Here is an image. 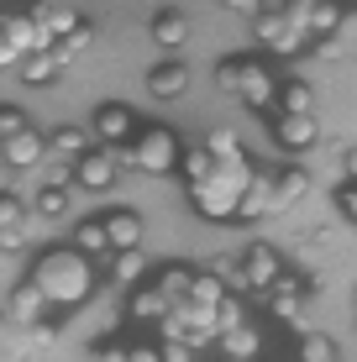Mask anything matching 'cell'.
<instances>
[{
  "mask_svg": "<svg viewBox=\"0 0 357 362\" xmlns=\"http://www.w3.org/2000/svg\"><path fill=\"white\" fill-rule=\"evenodd\" d=\"M27 284H32V289H42L47 305L74 310V305H84V299L95 294V263L84 252H74V247H53V252H42L32 263Z\"/></svg>",
  "mask_w": 357,
  "mask_h": 362,
  "instance_id": "obj_1",
  "label": "cell"
},
{
  "mask_svg": "<svg viewBox=\"0 0 357 362\" xmlns=\"http://www.w3.org/2000/svg\"><path fill=\"white\" fill-rule=\"evenodd\" d=\"M247 189H252V168H216L205 184L189 189V205L200 210L205 221H237Z\"/></svg>",
  "mask_w": 357,
  "mask_h": 362,
  "instance_id": "obj_2",
  "label": "cell"
},
{
  "mask_svg": "<svg viewBox=\"0 0 357 362\" xmlns=\"http://www.w3.org/2000/svg\"><path fill=\"white\" fill-rule=\"evenodd\" d=\"M252 21H257L252 37H257L263 47H274V53H300V47L310 42V32H305L300 21L289 16V6H263Z\"/></svg>",
  "mask_w": 357,
  "mask_h": 362,
  "instance_id": "obj_3",
  "label": "cell"
},
{
  "mask_svg": "<svg viewBox=\"0 0 357 362\" xmlns=\"http://www.w3.org/2000/svg\"><path fill=\"white\" fill-rule=\"evenodd\" d=\"M131 153H137V168L142 173H174L179 163H184V142L168 127H147L142 136H137V147H131Z\"/></svg>",
  "mask_w": 357,
  "mask_h": 362,
  "instance_id": "obj_4",
  "label": "cell"
},
{
  "mask_svg": "<svg viewBox=\"0 0 357 362\" xmlns=\"http://www.w3.org/2000/svg\"><path fill=\"white\" fill-rule=\"evenodd\" d=\"M0 32H6L11 53L16 58H37V53H53V37L37 27L32 11H6V21H0Z\"/></svg>",
  "mask_w": 357,
  "mask_h": 362,
  "instance_id": "obj_5",
  "label": "cell"
},
{
  "mask_svg": "<svg viewBox=\"0 0 357 362\" xmlns=\"http://www.w3.org/2000/svg\"><path fill=\"white\" fill-rule=\"evenodd\" d=\"M237 263H242V273H247V284H252L257 294H268V289H274L279 279H284V257H279V252H274L268 242H252L247 252L237 257Z\"/></svg>",
  "mask_w": 357,
  "mask_h": 362,
  "instance_id": "obj_6",
  "label": "cell"
},
{
  "mask_svg": "<svg viewBox=\"0 0 357 362\" xmlns=\"http://www.w3.org/2000/svg\"><path fill=\"white\" fill-rule=\"evenodd\" d=\"M237 95L247 100L252 110H274V105H279V84H274V74H268L263 64H252V58H242V79H237Z\"/></svg>",
  "mask_w": 357,
  "mask_h": 362,
  "instance_id": "obj_7",
  "label": "cell"
},
{
  "mask_svg": "<svg viewBox=\"0 0 357 362\" xmlns=\"http://www.w3.org/2000/svg\"><path fill=\"white\" fill-rule=\"evenodd\" d=\"M42 158H53V147H47V136H37V132H21V136H11V142L0 147V163L16 168V173L42 168Z\"/></svg>",
  "mask_w": 357,
  "mask_h": 362,
  "instance_id": "obj_8",
  "label": "cell"
},
{
  "mask_svg": "<svg viewBox=\"0 0 357 362\" xmlns=\"http://www.w3.org/2000/svg\"><path fill=\"white\" fill-rule=\"evenodd\" d=\"M131 132H137V116H131L127 105H100V116H95V127H90V136L100 147H127Z\"/></svg>",
  "mask_w": 357,
  "mask_h": 362,
  "instance_id": "obj_9",
  "label": "cell"
},
{
  "mask_svg": "<svg viewBox=\"0 0 357 362\" xmlns=\"http://www.w3.org/2000/svg\"><path fill=\"white\" fill-rule=\"evenodd\" d=\"M47 310H53V305H47L42 289H32V284H16V289H11V299H6V320H11V326H27V331L42 326Z\"/></svg>",
  "mask_w": 357,
  "mask_h": 362,
  "instance_id": "obj_10",
  "label": "cell"
},
{
  "mask_svg": "<svg viewBox=\"0 0 357 362\" xmlns=\"http://www.w3.org/2000/svg\"><path fill=\"white\" fill-rule=\"evenodd\" d=\"M263 216H279V179L274 173H252V189L237 210V221H263Z\"/></svg>",
  "mask_w": 357,
  "mask_h": 362,
  "instance_id": "obj_11",
  "label": "cell"
},
{
  "mask_svg": "<svg viewBox=\"0 0 357 362\" xmlns=\"http://www.w3.org/2000/svg\"><path fill=\"white\" fill-rule=\"evenodd\" d=\"M315 116H274V142L284 153H310L315 147Z\"/></svg>",
  "mask_w": 357,
  "mask_h": 362,
  "instance_id": "obj_12",
  "label": "cell"
},
{
  "mask_svg": "<svg viewBox=\"0 0 357 362\" xmlns=\"http://www.w3.org/2000/svg\"><path fill=\"white\" fill-rule=\"evenodd\" d=\"M32 16H37V27L53 37V47L64 42V37H74V32L84 27V16H79V11H74V6H58V0H53V6H32Z\"/></svg>",
  "mask_w": 357,
  "mask_h": 362,
  "instance_id": "obj_13",
  "label": "cell"
},
{
  "mask_svg": "<svg viewBox=\"0 0 357 362\" xmlns=\"http://www.w3.org/2000/svg\"><path fill=\"white\" fill-rule=\"evenodd\" d=\"M105 231H110V252H142V216L137 210H110Z\"/></svg>",
  "mask_w": 357,
  "mask_h": 362,
  "instance_id": "obj_14",
  "label": "cell"
},
{
  "mask_svg": "<svg viewBox=\"0 0 357 362\" xmlns=\"http://www.w3.org/2000/svg\"><path fill=\"white\" fill-rule=\"evenodd\" d=\"M116 158H110V147H100V153H90L84 163H74V179H79V189H110L116 184Z\"/></svg>",
  "mask_w": 357,
  "mask_h": 362,
  "instance_id": "obj_15",
  "label": "cell"
},
{
  "mask_svg": "<svg viewBox=\"0 0 357 362\" xmlns=\"http://www.w3.org/2000/svg\"><path fill=\"white\" fill-rule=\"evenodd\" d=\"M74 252H84L90 263H110V231H105V221H79L74 226Z\"/></svg>",
  "mask_w": 357,
  "mask_h": 362,
  "instance_id": "obj_16",
  "label": "cell"
},
{
  "mask_svg": "<svg viewBox=\"0 0 357 362\" xmlns=\"http://www.w3.org/2000/svg\"><path fill=\"white\" fill-rule=\"evenodd\" d=\"M194 279H200V273H194V268H184V263H168V268H158L153 289L163 294L168 305H184V299L194 294Z\"/></svg>",
  "mask_w": 357,
  "mask_h": 362,
  "instance_id": "obj_17",
  "label": "cell"
},
{
  "mask_svg": "<svg viewBox=\"0 0 357 362\" xmlns=\"http://www.w3.org/2000/svg\"><path fill=\"white\" fill-rule=\"evenodd\" d=\"M142 273H147V257L142 252H116L105 263V279L116 284V289H131V294L142 289Z\"/></svg>",
  "mask_w": 357,
  "mask_h": 362,
  "instance_id": "obj_18",
  "label": "cell"
},
{
  "mask_svg": "<svg viewBox=\"0 0 357 362\" xmlns=\"http://www.w3.org/2000/svg\"><path fill=\"white\" fill-rule=\"evenodd\" d=\"M127 310H131V320H158V326H163V320L174 315V305H168V299L158 294L153 284H142V289L127 299Z\"/></svg>",
  "mask_w": 357,
  "mask_h": 362,
  "instance_id": "obj_19",
  "label": "cell"
},
{
  "mask_svg": "<svg viewBox=\"0 0 357 362\" xmlns=\"http://www.w3.org/2000/svg\"><path fill=\"white\" fill-rule=\"evenodd\" d=\"M47 147H53V158H64V163H84L90 158V132H79V127H64V132H53L47 136Z\"/></svg>",
  "mask_w": 357,
  "mask_h": 362,
  "instance_id": "obj_20",
  "label": "cell"
},
{
  "mask_svg": "<svg viewBox=\"0 0 357 362\" xmlns=\"http://www.w3.org/2000/svg\"><path fill=\"white\" fill-rule=\"evenodd\" d=\"M147 90H153L158 100H174V95L189 90V69L184 64H158L153 74H147Z\"/></svg>",
  "mask_w": 357,
  "mask_h": 362,
  "instance_id": "obj_21",
  "label": "cell"
},
{
  "mask_svg": "<svg viewBox=\"0 0 357 362\" xmlns=\"http://www.w3.org/2000/svg\"><path fill=\"white\" fill-rule=\"evenodd\" d=\"M279 116H315V95L305 79H284L279 84Z\"/></svg>",
  "mask_w": 357,
  "mask_h": 362,
  "instance_id": "obj_22",
  "label": "cell"
},
{
  "mask_svg": "<svg viewBox=\"0 0 357 362\" xmlns=\"http://www.w3.org/2000/svg\"><path fill=\"white\" fill-rule=\"evenodd\" d=\"M205 153L216 158V168H247V158H242V136H237V132H211V136H205Z\"/></svg>",
  "mask_w": 357,
  "mask_h": 362,
  "instance_id": "obj_23",
  "label": "cell"
},
{
  "mask_svg": "<svg viewBox=\"0 0 357 362\" xmlns=\"http://www.w3.org/2000/svg\"><path fill=\"white\" fill-rule=\"evenodd\" d=\"M153 42L158 47H184L189 42V21H184L179 11H163V16L153 21Z\"/></svg>",
  "mask_w": 357,
  "mask_h": 362,
  "instance_id": "obj_24",
  "label": "cell"
},
{
  "mask_svg": "<svg viewBox=\"0 0 357 362\" xmlns=\"http://www.w3.org/2000/svg\"><path fill=\"white\" fill-rule=\"evenodd\" d=\"M221 357H226V362H252L257 357V331L252 326H242V331H231V336H221Z\"/></svg>",
  "mask_w": 357,
  "mask_h": 362,
  "instance_id": "obj_25",
  "label": "cell"
},
{
  "mask_svg": "<svg viewBox=\"0 0 357 362\" xmlns=\"http://www.w3.org/2000/svg\"><path fill=\"white\" fill-rule=\"evenodd\" d=\"M64 74V58L58 53H37V58H21V79L27 84H53Z\"/></svg>",
  "mask_w": 357,
  "mask_h": 362,
  "instance_id": "obj_26",
  "label": "cell"
},
{
  "mask_svg": "<svg viewBox=\"0 0 357 362\" xmlns=\"http://www.w3.org/2000/svg\"><path fill=\"white\" fill-rule=\"evenodd\" d=\"M226 299H231V289L216 279V273H200V279H194V294H189V305H200V310H221Z\"/></svg>",
  "mask_w": 357,
  "mask_h": 362,
  "instance_id": "obj_27",
  "label": "cell"
},
{
  "mask_svg": "<svg viewBox=\"0 0 357 362\" xmlns=\"http://www.w3.org/2000/svg\"><path fill=\"white\" fill-rule=\"evenodd\" d=\"M310 194V173H300V168H289V173H279V210H289V205H300V199Z\"/></svg>",
  "mask_w": 357,
  "mask_h": 362,
  "instance_id": "obj_28",
  "label": "cell"
},
{
  "mask_svg": "<svg viewBox=\"0 0 357 362\" xmlns=\"http://www.w3.org/2000/svg\"><path fill=\"white\" fill-rule=\"evenodd\" d=\"M179 168H184V179H189V189H194V184H205V179H211V173H216V158L205 153V147H189Z\"/></svg>",
  "mask_w": 357,
  "mask_h": 362,
  "instance_id": "obj_29",
  "label": "cell"
},
{
  "mask_svg": "<svg viewBox=\"0 0 357 362\" xmlns=\"http://www.w3.org/2000/svg\"><path fill=\"white\" fill-rule=\"evenodd\" d=\"M300 362H341L336 357V341H331V336H300Z\"/></svg>",
  "mask_w": 357,
  "mask_h": 362,
  "instance_id": "obj_30",
  "label": "cell"
},
{
  "mask_svg": "<svg viewBox=\"0 0 357 362\" xmlns=\"http://www.w3.org/2000/svg\"><path fill=\"white\" fill-rule=\"evenodd\" d=\"M32 216H37V221H58V216H69V194H58V189H37Z\"/></svg>",
  "mask_w": 357,
  "mask_h": 362,
  "instance_id": "obj_31",
  "label": "cell"
},
{
  "mask_svg": "<svg viewBox=\"0 0 357 362\" xmlns=\"http://www.w3.org/2000/svg\"><path fill=\"white\" fill-rule=\"evenodd\" d=\"M27 226H32V221H27V205L6 189V194H0V231H27Z\"/></svg>",
  "mask_w": 357,
  "mask_h": 362,
  "instance_id": "obj_32",
  "label": "cell"
},
{
  "mask_svg": "<svg viewBox=\"0 0 357 362\" xmlns=\"http://www.w3.org/2000/svg\"><path fill=\"white\" fill-rule=\"evenodd\" d=\"M90 37H95V27H90V21H84V27H79V32H74V37H64V42H58V47H53V53H58V58H64V64H74V58H79V53H84V47H90Z\"/></svg>",
  "mask_w": 357,
  "mask_h": 362,
  "instance_id": "obj_33",
  "label": "cell"
},
{
  "mask_svg": "<svg viewBox=\"0 0 357 362\" xmlns=\"http://www.w3.org/2000/svg\"><path fill=\"white\" fill-rule=\"evenodd\" d=\"M21 132H32L27 116H21L16 105H0V142H11V136H21Z\"/></svg>",
  "mask_w": 357,
  "mask_h": 362,
  "instance_id": "obj_34",
  "label": "cell"
},
{
  "mask_svg": "<svg viewBox=\"0 0 357 362\" xmlns=\"http://www.w3.org/2000/svg\"><path fill=\"white\" fill-rule=\"evenodd\" d=\"M237 79H242V58H226V64L216 69V84H221L226 95H237Z\"/></svg>",
  "mask_w": 357,
  "mask_h": 362,
  "instance_id": "obj_35",
  "label": "cell"
},
{
  "mask_svg": "<svg viewBox=\"0 0 357 362\" xmlns=\"http://www.w3.org/2000/svg\"><path fill=\"white\" fill-rule=\"evenodd\" d=\"M27 341H32V352H47V346L58 341V326H53V320H42V326L27 331Z\"/></svg>",
  "mask_w": 357,
  "mask_h": 362,
  "instance_id": "obj_36",
  "label": "cell"
},
{
  "mask_svg": "<svg viewBox=\"0 0 357 362\" xmlns=\"http://www.w3.org/2000/svg\"><path fill=\"white\" fill-rule=\"evenodd\" d=\"M127 357H131V346H121V341H100L90 352V362H127Z\"/></svg>",
  "mask_w": 357,
  "mask_h": 362,
  "instance_id": "obj_37",
  "label": "cell"
},
{
  "mask_svg": "<svg viewBox=\"0 0 357 362\" xmlns=\"http://www.w3.org/2000/svg\"><path fill=\"white\" fill-rule=\"evenodd\" d=\"M158 352H163V362H194V346H184V341H163Z\"/></svg>",
  "mask_w": 357,
  "mask_h": 362,
  "instance_id": "obj_38",
  "label": "cell"
},
{
  "mask_svg": "<svg viewBox=\"0 0 357 362\" xmlns=\"http://www.w3.org/2000/svg\"><path fill=\"white\" fill-rule=\"evenodd\" d=\"M27 247V231H0V252H21Z\"/></svg>",
  "mask_w": 357,
  "mask_h": 362,
  "instance_id": "obj_39",
  "label": "cell"
},
{
  "mask_svg": "<svg viewBox=\"0 0 357 362\" xmlns=\"http://www.w3.org/2000/svg\"><path fill=\"white\" fill-rule=\"evenodd\" d=\"M341 210H347V221L357 226V184H347V189H341Z\"/></svg>",
  "mask_w": 357,
  "mask_h": 362,
  "instance_id": "obj_40",
  "label": "cell"
},
{
  "mask_svg": "<svg viewBox=\"0 0 357 362\" xmlns=\"http://www.w3.org/2000/svg\"><path fill=\"white\" fill-rule=\"evenodd\" d=\"M127 362H163V352H158V346H131Z\"/></svg>",
  "mask_w": 357,
  "mask_h": 362,
  "instance_id": "obj_41",
  "label": "cell"
},
{
  "mask_svg": "<svg viewBox=\"0 0 357 362\" xmlns=\"http://www.w3.org/2000/svg\"><path fill=\"white\" fill-rule=\"evenodd\" d=\"M347 179L357 184V147H352V153H347Z\"/></svg>",
  "mask_w": 357,
  "mask_h": 362,
  "instance_id": "obj_42",
  "label": "cell"
},
{
  "mask_svg": "<svg viewBox=\"0 0 357 362\" xmlns=\"http://www.w3.org/2000/svg\"><path fill=\"white\" fill-rule=\"evenodd\" d=\"M0 147H6V142H0Z\"/></svg>",
  "mask_w": 357,
  "mask_h": 362,
  "instance_id": "obj_43",
  "label": "cell"
}]
</instances>
